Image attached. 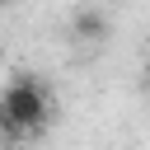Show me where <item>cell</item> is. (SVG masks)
Masks as SVG:
<instances>
[{"label":"cell","mask_w":150,"mask_h":150,"mask_svg":"<svg viewBox=\"0 0 150 150\" xmlns=\"http://www.w3.org/2000/svg\"><path fill=\"white\" fill-rule=\"evenodd\" d=\"M52 112H56L52 89H47V80H38L33 70H19V75L0 89V136H5V141L42 136L47 122H52Z\"/></svg>","instance_id":"1"},{"label":"cell","mask_w":150,"mask_h":150,"mask_svg":"<svg viewBox=\"0 0 150 150\" xmlns=\"http://www.w3.org/2000/svg\"><path fill=\"white\" fill-rule=\"evenodd\" d=\"M70 33H75L80 42H103V38H108V14H103V9H80V14L70 19Z\"/></svg>","instance_id":"2"},{"label":"cell","mask_w":150,"mask_h":150,"mask_svg":"<svg viewBox=\"0 0 150 150\" xmlns=\"http://www.w3.org/2000/svg\"><path fill=\"white\" fill-rule=\"evenodd\" d=\"M9 5H14V0H0V9H9Z\"/></svg>","instance_id":"3"}]
</instances>
